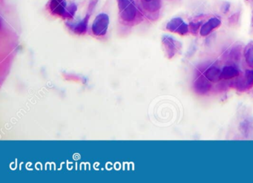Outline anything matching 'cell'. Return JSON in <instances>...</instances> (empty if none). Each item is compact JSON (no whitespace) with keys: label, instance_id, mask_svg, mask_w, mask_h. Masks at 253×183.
<instances>
[{"label":"cell","instance_id":"obj_1","mask_svg":"<svg viewBox=\"0 0 253 183\" xmlns=\"http://www.w3.org/2000/svg\"><path fill=\"white\" fill-rule=\"evenodd\" d=\"M118 3L121 18L127 22L134 20L137 14L134 0H118Z\"/></svg>","mask_w":253,"mask_h":183},{"label":"cell","instance_id":"obj_2","mask_svg":"<svg viewBox=\"0 0 253 183\" xmlns=\"http://www.w3.org/2000/svg\"><path fill=\"white\" fill-rule=\"evenodd\" d=\"M161 41H162L164 53L168 59H172L181 50V42H179L172 37L164 35Z\"/></svg>","mask_w":253,"mask_h":183},{"label":"cell","instance_id":"obj_3","mask_svg":"<svg viewBox=\"0 0 253 183\" xmlns=\"http://www.w3.org/2000/svg\"><path fill=\"white\" fill-rule=\"evenodd\" d=\"M109 25V16L104 13L98 14L93 22L92 27H91L93 34L96 36H103L107 32Z\"/></svg>","mask_w":253,"mask_h":183},{"label":"cell","instance_id":"obj_4","mask_svg":"<svg viewBox=\"0 0 253 183\" xmlns=\"http://www.w3.org/2000/svg\"><path fill=\"white\" fill-rule=\"evenodd\" d=\"M167 29L172 33L178 34L180 35H187L189 31V26L186 24L183 19L180 17L171 19L167 25Z\"/></svg>","mask_w":253,"mask_h":183},{"label":"cell","instance_id":"obj_5","mask_svg":"<svg viewBox=\"0 0 253 183\" xmlns=\"http://www.w3.org/2000/svg\"><path fill=\"white\" fill-rule=\"evenodd\" d=\"M211 82L204 76V74L199 75L194 81V91L198 95H205L211 90Z\"/></svg>","mask_w":253,"mask_h":183},{"label":"cell","instance_id":"obj_6","mask_svg":"<svg viewBox=\"0 0 253 183\" xmlns=\"http://www.w3.org/2000/svg\"><path fill=\"white\" fill-rule=\"evenodd\" d=\"M253 86V70H248L245 72L244 76L237 80L235 87L240 92L248 91Z\"/></svg>","mask_w":253,"mask_h":183},{"label":"cell","instance_id":"obj_7","mask_svg":"<svg viewBox=\"0 0 253 183\" xmlns=\"http://www.w3.org/2000/svg\"><path fill=\"white\" fill-rule=\"evenodd\" d=\"M221 24L220 19L217 17H213L210 19L207 23L201 26L200 30V35L202 37H207L214 29H217Z\"/></svg>","mask_w":253,"mask_h":183},{"label":"cell","instance_id":"obj_8","mask_svg":"<svg viewBox=\"0 0 253 183\" xmlns=\"http://www.w3.org/2000/svg\"><path fill=\"white\" fill-rule=\"evenodd\" d=\"M49 8L53 14L63 17L67 8L66 0H50Z\"/></svg>","mask_w":253,"mask_h":183},{"label":"cell","instance_id":"obj_9","mask_svg":"<svg viewBox=\"0 0 253 183\" xmlns=\"http://www.w3.org/2000/svg\"><path fill=\"white\" fill-rule=\"evenodd\" d=\"M240 72L236 68L232 66H224L220 73V79L227 80L239 76Z\"/></svg>","mask_w":253,"mask_h":183},{"label":"cell","instance_id":"obj_10","mask_svg":"<svg viewBox=\"0 0 253 183\" xmlns=\"http://www.w3.org/2000/svg\"><path fill=\"white\" fill-rule=\"evenodd\" d=\"M220 73H221V70L218 68L215 67V66H211L205 71L204 74L210 82H217L221 80Z\"/></svg>","mask_w":253,"mask_h":183},{"label":"cell","instance_id":"obj_11","mask_svg":"<svg viewBox=\"0 0 253 183\" xmlns=\"http://www.w3.org/2000/svg\"><path fill=\"white\" fill-rule=\"evenodd\" d=\"M243 135L246 138L253 139V119H247L243 121L240 125Z\"/></svg>","mask_w":253,"mask_h":183},{"label":"cell","instance_id":"obj_12","mask_svg":"<svg viewBox=\"0 0 253 183\" xmlns=\"http://www.w3.org/2000/svg\"><path fill=\"white\" fill-rule=\"evenodd\" d=\"M90 15L85 16L84 20H81L79 23L75 25H71V29L73 30L77 35H84L86 32L87 27H88V20H89Z\"/></svg>","mask_w":253,"mask_h":183},{"label":"cell","instance_id":"obj_13","mask_svg":"<svg viewBox=\"0 0 253 183\" xmlns=\"http://www.w3.org/2000/svg\"><path fill=\"white\" fill-rule=\"evenodd\" d=\"M244 57L246 62L250 67L253 68V42H249L244 49Z\"/></svg>","mask_w":253,"mask_h":183},{"label":"cell","instance_id":"obj_14","mask_svg":"<svg viewBox=\"0 0 253 183\" xmlns=\"http://www.w3.org/2000/svg\"><path fill=\"white\" fill-rule=\"evenodd\" d=\"M143 5L144 8L150 12L158 11L161 8L160 0H152V1H144L143 0Z\"/></svg>","mask_w":253,"mask_h":183},{"label":"cell","instance_id":"obj_15","mask_svg":"<svg viewBox=\"0 0 253 183\" xmlns=\"http://www.w3.org/2000/svg\"><path fill=\"white\" fill-rule=\"evenodd\" d=\"M77 11V6L75 4H71L69 7L66 8V14H65L63 18L65 19H72L75 16V13Z\"/></svg>","mask_w":253,"mask_h":183},{"label":"cell","instance_id":"obj_16","mask_svg":"<svg viewBox=\"0 0 253 183\" xmlns=\"http://www.w3.org/2000/svg\"><path fill=\"white\" fill-rule=\"evenodd\" d=\"M229 58L232 59L233 60H238L240 58V48H232L231 50V52L229 53Z\"/></svg>","mask_w":253,"mask_h":183},{"label":"cell","instance_id":"obj_17","mask_svg":"<svg viewBox=\"0 0 253 183\" xmlns=\"http://www.w3.org/2000/svg\"><path fill=\"white\" fill-rule=\"evenodd\" d=\"M201 23H192L189 25V29H190L191 32L194 35L198 33V30H199L200 26H201Z\"/></svg>","mask_w":253,"mask_h":183},{"label":"cell","instance_id":"obj_18","mask_svg":"<svg viewBox=\"0 0 253 183\" xmlns=\"http://www.w3.org/2000/svg\"><path fill=\"white\" fill-rule=\"evenodd\" d=\"M223 11H224L225 13L227 12L229 10V4L228 3V2H226V3H224V5H223Z\"/></svg>","mask_w":253,"mask_h":183},{"label":"cell","instance_id":"obj_19","mask_svg":"<svg viewBox=\"0 0 253 183\" xmlns=\"http://www.w3.org/2000/svg\"><path fill=\"white\" fill-rule=\"evenodd\" d=\"M144 1H152V0H144Z\"/></svg>","mask_w":253,"mask_h":183}]
</instances>
